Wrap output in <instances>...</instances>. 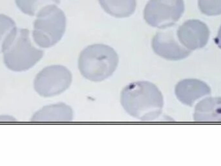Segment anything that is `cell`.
I'll list each match as a JSON object with an SVG mask.
<instances>
[{
  "label": "cell",
  "mask_w": 221,
  "mask_h": 166,
  "mask_svg": "<svg viewBox=\"0 0 221 166\" xmlns=\"http://www.w3.org/2000/svg\"><path fill=\"white\" fill-rule=\"evenodd\" d=\"M74 112L70 106L58 103L45 106L34 114L33 122H69L73 120Z\"/></svg>",
  "instance_id": "30bf717a"
},
{
  "label": "cell",
  "mask_w": 221,
  "mask_h": 166,
  "mask_svg": "<svg viewBox=\"0 0 221 166\" xmlns=\"http://www.w3.org/2000/svg\"><path fill=\"white\" fill-rule=\"evenodd\" d=\"M66 29V17L56 5L39 10L33 24V38L41 48H51L61 40Z\"/></svg>",
  "instance_id": "277c9868"
},
{
  "label": "cell",
  "mask_w": 221,
  "mask_h": 166,
  "mask_svg": "<svg viewBox=\"0 0 221 166\" xmlns=\"http://www.w3.org/2000/svg\"><path fill=\"white\" fill-rule=\"evenodd\" d=\"M104 11L118 18H128L135 12L136 0H98Z\"/></svg>",
  "instance_id": "7c38bea8"
},
{
  "label": "cell",
  "mask_w": 221,
  "mask_h": 166,
  "mask_svg": "<svg viewBox=\"0 0 221 166\" xmlns=\"http://www.w3.org/2000/svg\"><path fill=\"white\" fill-rule=\"evenodd\" d=\"M16 121V119L14 117L10 115L3 114L0 115V123H9V122H15Z\"/></svg>",
  "instance_id": "2e32d148"
},
{
  "label": "cell",
  "mask_w": 221,
  "mask_h": 166,
  "mask_svg": "<svg viewBox=\"0 0 221 166\" xmlns=\"http://www.w3.org/2000/svg\"><path fill=\"white\" fill-rule=\"evenodd\" d=\"M210 35L206 24L199 19H189L178 27L177 36L182 45L190 51L203 48Z\"/></svg>",
  "instance_id": "ba28073f"
},
{
  "label": "cell",
  "mask_w": 221,
  "mask_h": 166,
  "mask_svg": "<svg viewBox=\"0 0 221 166\" xmlns=\"http://www.w3.org/2000/svg\"><path fill=\"white\" fill-rule=\"evenodd\" d=\"M118 63L119 57L115 49L105 44H96L81 51L78 66L84 78L93 82H101L113 75Z\"/></svg>",
  "instance_id": "3957f363"
},
{
  "label": "cell",
  "mask_w": 221,
  "mask_h": 166,
  "mask_svg": "<svg viewBox=\"0 0 221 166\" xmlns=\"http://www.w3.org/2000/svg\"><path fill=\"white\" fill-rule=\"evenodd\" d=\"M17 7L24 14L34 16L43 7L49 5H58L60 0H15Z\"/></svg>",
  "instance_id": "4fadbf2b"
},
{
  "label": "cell",
  "mask_w": 221,
  "mask_h": 166,
  "mask_svg": "<svg viewBox=\"0 0 221 166\" xmlns=\"http://www.w3.org/2000/svg\"><path fill=\"white\" fill-rule=\"evenodd\" d=\"M212 90L206 83L197 79H186L175 86V94L177 99L184 105L193 106L203 97L210 95Z\"/></svg>",
  "instance_id": "9c48e42d"
},
{
  "label": "cell",
  "mask_w": 221,
  "mask_h": 166,
  "mask_svg": "<svg viewBox=\"0 0 221 166\" xmlns=\"http://www.w3.org/2000/svg\"><path fill=\"white\" fill-rule=\"evenodd\" d=\"M193 119L197 122H221V97H209L196 105Z\"/></svg>",
  "instance_id": "8fae6325"
},
{
  "label": "cell",
  "mask_w": 221,
  "mask_h": 166,
  "mask_svg": "<svg viewBox=\"0 0 221 166\" xmlns=\"http://www.w3.org/2000/svg\"><path fill=\"white\" fill-rule=\"evenodd\" d=\"M151 46L158 56L171 61L183 60L192 53L180 44L173 30L156 33L152 39Z\"/></svg>",
  "instance_id": "52a82bcc"
},
{
  "label": "cell",
  "mask_w": 221,
  "mask_h": 166,
  "mask_svg": "<svg viewBox=\"0 0 221 166\" xmlns=\"http://www.w3.org/2000/svg\"><path fill=\"white\" fill-rule=\"evenodd\" d=\"M184 0H150L144 11L149 26L160 29L173 27L184 12Z\"/></svg>",
  "instance_id": "5b68a950"
},
{
  "label": "cell",
  "mask_w": 221,
  "mask_h": 166,
  "mask_svg": "<svg viewBox=\"0 0 221 166\" xmlns=\"http://www.w3.org/2000/svg\"><path fill=\"white\" fill-rule=\"evenodd\" d=\"M215 43L218 46V48L221 49V26L218 29L217 35L215 38Z\"/></svg>",
  "instance_id": "e0dca14e"
},
{
  "label": "cell",
  "mask_w": 221,
  "mask_h": 166,
  "mask_svg": "<svg viewBox=\"0 0 221 166\" xmlns=\"http://www.w3.org/2000/svg\"><path fill=\"white\" fill-rule=\"evenodd\" d=\"M1 53L9 70L23 72L33 68L43 58L44 52L32 42L29 29L16 27L5 40Z\"/></svg>",
  "instance_id": "7a4b0ae2"
},
{
  "label": "cell",
  "mask_w": 221,
  "mask_h": 166,
  "mask_svg": "<svg viewBox=\"0 0 221 166\" xmlns=\"http://www.w3.org/2000/svg\"><path fill=\"white\" fill-rule=\"evenodd\" d=\"M73 81L71 71L61 65L47 66L37 74L34 80L36 92L43 97H52L65 91Z\"/></svg>",
  "instance_id": "8992f818"
},
{
  "label": "cell",
  "mask_w": 221,
  "mask_h": 166,
  "mask_svg": "<svg viewBox=\"0 0 221 166\" xmlns=\"http://www.w3.org/2000/svg\"><path fill=\"white\" fill-rule=\"evenodd\" d=\"M120 103L131 117L142 121H153L160 116L164 97L155 84L137 81L129 84L122 90Z\"/></svg>",
  "instance_id": "6da1fadb"
},
{
  "label": "cell",
  "mask_w": 221,
  "mask_h": 166,
  "mask_svg": "<svg viewBox=\"0 0 221 166\" xmlns=\"http://www.w3.org/2000/svg\"><path fill=\"white\" fill-rule=\"evenodd\" d=\"M200 12L208 16L221 14V0H198Z\"/></svg>",
  "instance_id": "5bb4252c"
},
{
  "label": "cell",
  "mask_w": 221,
  "mask_h": 166,
  "mask_svg": "<svg viewBox=\"0 0 221 166\" xmlns=\"http://www.w3.org/2000/svg\"><path fill=\"white\" fill-rule=\"evenodd\" d=\"M16 23L12 18L5 14H0V53L6 37L14 27Z\"/></svg>",
  "instance_id": "9a60e30c"
}]
</instances>
